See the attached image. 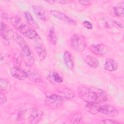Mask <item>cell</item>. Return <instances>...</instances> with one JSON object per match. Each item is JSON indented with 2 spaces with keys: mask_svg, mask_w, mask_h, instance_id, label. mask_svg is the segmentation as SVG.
<instances>
[{
  "mask_svg": "<svg viewBox=\"0 0 124 124\" xmlns=\"http://www.w3.org/2000/svg\"><path fill=\"white\" fill-rule=\"evenodd\" d=\"M12 37L14 41L18 45L22 50L23 60L26 65L31 66L34 63V59L27 43L23 37L16 32L13 33Z\"/></svg>",
  "mask_w": 124,
  "mask_h": 124,
  "instance_id": "6da1fadb",
  "label": "cell"
},
{
  "mask_svg": "<svg viewBox=\"0 0 124 124\" xmlns=\"http://www.w3.org/2000/svg\"><path fill=\"white\" fill-rule=\"evenodd\" d=\"M70 43L72 47L77 52H83L87 46L85 37L81 34L75 33L70 38Z\"/></svg>",
  "mask_w": 124,
  "mask_h": 124,
  "instance_id": "7a4b0ae2",
  "label": "cell"
},
{
  "mask_svg": "<svg viewBox=\"0 0 124 124\" xmlns=\"http://www.w3.org/2000/svg\"><path fill=\"white\" fill-rule=\"evenodd\" d=\"M79 97L85 102H97V97L93 88H89L86 87H80L78 89Z\"/></svg>",
  "mask_w": 124,
  "mask_h": 124,
  "instance_id": "3957f363",
  "label": "cell"
},
{
  "mask_svg": "<svg viewBox=\"0 0 124 124\" xmlns=\"http://www.w3.org/2000/svg\"><path fill=\"white\" fill-rule=\"evenodd\" d=\"M63 98L59 95L53 94L46 97L45 105L50 109H55L61 107L63 104Z\"/></svg>",
  "mask_w": 124,
  "mask_h": 124,
  "instance_id": "277c9868",
  "label": "cell"
},
{
  "mask_svg": "<svg viewBox=\"0 0 124 124\" xmlns=\"http://www.w3.org/2000/svg\"><path fill=\"white\" fill-rule=\"evenodd\" d=\"M24 36L30 39H36L39 37L38 34L35 30L25 23H23L17 30Z\"/></svg>",
  "mask_w": 124,
  "mask_h": 124,
  "instance_id": "5b68a950",
  "label": "cell"
},
{
  "mask_svg": "<svg viewBox=\"0 0 124 124\" xmlns=\"http://www.w3.org/2000/svg\"><path fill=\"white\" fill-rule=\"evenodd\" d=\"M50 13L53 16L57 18L58 19L63 21L69 24L72 25H76L77 24L76 21L75 20L69 17L61 11L56 10H52L50 11Z\"/></svg>",
  "mask_w": 124,
  "mask_h": 124,
  "instance_id": "8992f818",
  "label": "cell"
},
{
  "mask_svg": "<svg viewBox=\"0 0 124 124\" xmlns=\"http://www.w3.org/2000/svg\"><path fill=\"white\" fill-rule=\"evenodd\" d=\"M24 70L27 74V78L30 80L36 83H40L43 81V79L41 75L34 69L27 66V68Z\"/></svg>",
  "mask_w": 124,
  "mask_h": 124,
  "instance_id": "52a82bcc",
  "label": "cell"
},
{
  "mask_svg": "<svg viewBox=\"0 0 124 124\" xmlns=\"http://www.w3.org/2000/svg\"><path fill=\"white\" fill-rule=\"evenodd\" d=\"M99 112L111 117H115L119 115V111L115 108L108 104L101 105Z\"/></svg>",
  "mask_w": 124,
  "mask_h": 124,
  "instance_id": "ba28073f",
  "label": "cell"
},
{
  "mask_svg": "<svg viewBox=\"0 0 124 124\" xmlns=\"http://www.w3.org/2000/svg\"><path fill=\"white\" fill-rule=\"evenodd\" d=\"M32 9L36 16L41 20L47 21L49 20V16L43 7L39 5H32Z\"/></svg>",
  "mask_w": 124,
  "mask_h": 124,
  "instance_id": "9c48e42d",
  "label": "cell"
},
{
  "mask_svg": "<svg viewBox=\"0 0 124 124\" xmlns=\"http://www.w3.org/2000/svg\"><path fill=\"white\" fill-rule=\"evenodd\" d=\"M10 71L11 76L18 80H24L27 78L25 70L21 69L18 66H14L11 68Z\"/></svg>",
  "mask_w": 124,
  "mask_h": 124,
  "instance_id": "30bf717a",
  "label": "cell"
},
{
  "mask_svg": "<svg viewBox=\"0 0 124 124\" xmlns=\"http://www.w3.org/2000/svg\"><path fill=\"white\" fill-rule=\"evenodd\" d=\"M91 51L96 55H104L108 52V48L106 46L102 44L92 45L89 46Z\"/></svg>",
  "mask_w": 124,
  "mask_h": 124,
  "instance_id": "8fae6325",
  "label": "cell"
},
{
  "mask_svg": "<svg viewBox=\"0 0 124 124\" xmlns=\"http://www.w3.org/2000/svg\"><path fill=\"white\" fill-rule=\"evenodd\" d=\"M43 111L39 108H33L28 119V121L32 124H37L42 118Z\"/></svg>",
  "mask_w": 124,
  "mask_h": 124,
  "instance_id": "7c38bea8",
  "label": "cell"
},
{
  "mask_svg": "<svg viewBox=\"0 0 124 124\" xmlns=\"http://www.w3.org/2000/svg\"><path fill=\"white\" fill-rule=\"evenodd\" d=\"M34 47L40 60H44L47 55V52L44 45L38 42L35 44Z\"/></svg>",
  "mask_w": 124,
  "mask_h": 124,
  "instance_id": "4fadbf2b",
  "label": "cell"
},
{
  "mask_svg": "<svg viewBox=\"0 0 124 124\" xmlns=\"http://www.w3.org/2000/svg\"><path fill=\"white\" fill-rule=\"evenodd\" d=\"M58 92H59V95H60L62 98H64L67 100H71L75 97L74 92L69 88L64 86L60 87L58 89Z\"/></svg>",
  "mask_w": 124,
  "mask_h": 124,
  "instance_id": "5bb4252c",
  "label": "cell"
},
{
  "mask_svg": "<svg viewBox=\"0 0 124 124\" xmlns=\"http://www.w3.org/2000/svg\"><path fill=\"white\" fill-rule=\"evenodd\" d=\"M63 61L66 67L70 70L72 71L74 69V61L71 54L68 51H65L63 53Z\"/></svg>",
  "mask_w": 124,
  "mask_h": 124,
  "instance_id": "9a60e30c",
  "label": "cell"
},
{
  "mask_svg": "<svg viewBox=\"0 0 124 124\" xmlns=\"http://www.w3.org/2000/svg\"><path fill=\"white\" fill-rule=\"evenodd\" d=\"M100 105L97 102H88L85 105V109L92 114H96L99 112Z\"/></svg>",
  "mask_w": 124,
  "mask_h": 124,
  "instance_id": "2e32d148",
  "label": "cell"
},
{
  "mask_svg": "<svg viewBox=\"0 0 124 124\" xmlns=\"http://www.w3.org/2000/svg\"><path fill=\"white\" fill-rule=\"evenodd\" d=\"M0 34L4 41L7 43V44H9L10 43V38L8 32V26L2 21H1L0 23Z\"/></svg>",
  "mask_w": 124,
  "mask_h": 124,
  "instance_id": "e0dca14e",
  "label": "cell"
},
{
  "mask_svg": "<svg viewBox=\"0 0 124 124\" xmlns=\"http://www.w3.org/2000/svg\"><path fill=\"white\" fill-rule=\"evenodd\" d=\"M104 68L105 70L109 72L115 71L117 69V63L114 60L110 58H107L105 61Z\"/></svg>",
  "mask_w": 124,
  "mask_h": 124,
  "instance_id": "ac0fdd59",
  "label": "cell"
},
{
  "mask_svg": "<svg viewBox=\"0 0 124 124\" xmlns=\"http://www.w3.org/2000/svg\"><path fill=\"white\" fill-rule=\"evenodd\" d=\"M96 94L97 102L98 103L106 102L108 100L107 94L105 91L101 89L93 87Z\"/></svg>",
  "mask_w": 124,
  "mask_h": 124,
  "instance_id": "d6986e66",
  "label": "cell"
},
{
  "mask_svg": "<svg viewBox=\"0 0 124 124\" xmlns=\"http://www.w3.org/2000/svg\"><path fill=\"white\" fill-rule=\"evenodd\" d=\"M84 61L87 65L93 68H96L99 64V61L96 58L90 55L85 56L84 57Z\"/></svg>",
  "mask_w": 124,
  "mask_h": 124,
  "instance_id": "ffe728a7",
  "label": "cell"
},
{
  "mask_svg": "<svg viewBox=\"0 0 124 124\" xmlns=\"http://www.w3.org/2000/svg\"><path fill=\"white\" fill-rule=\"evenodd\" d=\"M24 14L28 24L31 27V28L35 29H38L39 28V25L37 22L33 19L31 15L29 12H25Z\"/></svg>",
  "mask_w": 124,
  "mask_h": 124,
  "instance_id": "44dd1931",
  "label": "cell"
},
{
  "mask_svg": "<svg viewBox=\"0 0 124 124\" xmlns=\"http://www.w3.org/2000/svg\"><path fill=\"white\" fill-rule=\"evenodd\" d=\"M51 82L55 83H61L63 82V78L61 75L57 72H51L48 77Z\"/></svg>",
  "mask_w": 124,
  "mask_h": 124,
  "instance_id": "7402d4cb",
  "label": "cell"
},
{
  "mask_svg": "<svg viewBox=\"0 0 124 124\" xmlns=\"http://www.w3.org/2000/svg\"><path fill=\"white\" fill-rule=\"evenodd\" d=\"M113 14L117 17H123L124 14V1L118 3L113 8Z\"/></svg>",
  "mask_w": 124,
  "mask_h": 124,
  "instance_id": "603a6c76",
  "label": "cell"
},
{
  "mask_svg": "<svg viewBox=\"0 0 124 124\" xmlns=\"http://www.w3.org/2000/svg\"><path fill=\"white\" fill-rule=\"evenodd\" d=\"M11 89V85L9 81L2 78H0V90L2 93H8Z\"/></svg>",
  "mask_w": 124,
  "mask_h": 124,
  "instance_id": "cb8c5ba5",
  "label": "cell"
},
{
  "mask_svg": "<svg viewBox=\"0 0 124 124\" xmlns=\"http://www.w3.org/2000/svg\"><path fill=\"white\" fill-rule=\"evenodd\" d=\"M48 37L50 42L53 45H56L57 42V36L55 31V28L53 27H51L48 31Z\"/></svg>",
  "mask_w": 124,
  "mask_h": 124,
  "instance_id": "d4e9b609",
  "label": "cell"
},
{
  "mask_svg": "<svg viewBox=\"0 0 124 124\" xmlns=\"http://www.w3.org/2000/svg\"><path fill=\"white\" fill-rule=\"evenodd\" d=\"M82 119V114L80 112H74L69 116V120L72 124H79Z\"/></svg>",
  "mask_w": 124,
  "mask_h": 124,
  "instance_id": "484cf974",
  "label": "cell"
},
{
  "mask_svg": "<svg viewBox=\"0 0 124 124\" xmlns=\"http://www.w3.org/2000/svg\"><path fill=\"white\" fill-rule=\"evenodd\" d=\"M10 21L13 26L17 30L24 23L21 19L18 16H14L12 17L10 19Z\"/></svg>",
  "mask_w": 124,
  "mask_h": 124,
  "instance_id": "4316f807",
  "label": "cell"
},
{
  "mask_svg": "<svg viewBox=\"0 0 124 124\" xmlns=\"http://www.w3.org/2000/svg\"><path fill=\"white\" fill-rule=\"evenodd\" d=\"M103 24L105 28H112L114 26L113 20H111L110 18H108L106 16H105L103 18Z\"/></svg>",
  "mask_w": 124,
  "mask_h": 124,
  "instance_id": "83f0119b",
  "label": "cell"
},
{
  "mask_svg": "<svg viewBox=\"0 0 124 124\" xmlns=\"http://www.w3.org/2000/svg\"><path fill=\"white\" fill-rule=\"evenodd\" d=\"M9 58L6 54L4 53H1L0 54V65H4L9 62Z\"/></svg>",
  "mask_w": 124,
  "mask_h": 124,
  "instance_id": "f1b7e54d",
  "label": "cell"
},
{
  "mask_svg": "<svg viewBox=\"0 0 124 124\" xmlns=\"http://www.w3.org/2000/svg\"><path fill=\"white\" fill-rule=\"evenodd\" d=\"M26 109H24V108H21L19 110V112L17 113V121H22L24 117H25V112H26Z\"/></svg>",
  "mask_w": 124,
  "mask_h": 124,
  "instance_id": "f546056e",
  "label": "cell"
},
{
  "mask_svg": "<svg viewBox=\"0 0 124 124\" xmlns=\"http://www.w3.org/2000/svg\"><path fill=\"white\" fill-rule=\"evenodd\" d=\"M100 123H102V124H120V122H119L117 121H115V120H113L109 119H107L102 120L100 122Z\"/></svg>",
  "mask_w": 124,
  "mask_h": 124,
  "instance_id": "4dcf8cb0",
  "label": "cell"
},
{
  "mask_svg": "<svg viewBox=\"0 0 124 124\" xmlns=\"http://www.w3.org/2000/svg\"><path fill=\"white\" fill-rule=\"evenodd\" d=\"M7 101V98L4 93L0 92V105L4 104Z\"/></svg>",
  "mask_w": 124,
  "mask_h": 124,
  "instance_id": "1f68e13d",
  "label": "cell"
},
{
  "mask_svg": "<svg viewBox=\"0 0 124 124\" xmlns=\"http://www.w3.org/2000/svg\"><path fill=\"white\" fill-rule=\"evenodd\" d=\"M83 25L84 26V27L88 29H93V25L92 23L88 21H84L82 23Z\"/></svg>",
  "mask_w": 124,
  "mask_h": 124,
  "instance_id": "d6a6232c",
  "label": "cell"
},
{
  "mask_svg": "<svg viewBox=\"0 0 124 124\" xmlns=\"http://www.w3.org/2000/svg\"><path fill=\"white\" fill-rule=\"evenodd\" d=\"M79 2L80 4L84 6H88L92 4V1L89 0H79Z\"/></svg>",
  "mask_w": 124,
  "mask_h": 124,
  "instance_id": "836d02e7",
  "label": "cell"
},
{
  "mask_svg": "<svg viewBox=\"0 0 124 124\" xmlns=\"http://www.w3.org/2000/svg\"><path fill=\"white\" fill-rule=\"evenodd\" d=\"M113 22H114V24H116L120 28H123V27H124V24H123V22L119 21L113 20Z\"/></svg>",
  "mask_w": 124,
  "mask_h": 124,
  "instance_id": "e575fe53",
  "label": "cell"
},
{
  "mask_svg": "<svg viewBox=\"0 0 124 124\" xmlns=\"http://www.w3.org/2000/svg\"><path fill=\"white\" fill-rule=\"evenodd\" d=\"M1 17L3 19L8 20L9 19V16L7 13H3L1 14Z\"/></svg>",
  "mask_w": 124,
  "mask_h": 124,
  "instance_id": "d590c367",
  "label": "cell"
},
{
  "mask_svg": "<svg viewBox=\"0 0 124 124\" xmlns=\"http://www.w3.org/2000/svg\"><path fill=\"white\" fill-rule=\"evenodd\" d=\"M55 2H57L58 3H60L61 4H66L68 2H69V1L67 0H58V1H55Z\"/></svg>",
  "mask_w": 124,
  "mask_h": 124,
  "instance_id": "8d00e7d4",
  "label": "cell"
},
{
  "mask_svg": "<svg viewBox=\"0 0 124 124\" xmlns=\"http://www.w3.org/2000/svg\"><path fill=\"white\" fill-rule=\"evenodd\" d=\"M46 2L47 3H49L50 4H54V3L55 2V1H54V0H51V1H46Z\"/></svg>",
  "mask_w": 124,
  "mask_h": 124,
  "instance_id": "74e56055",
  "label": "cell"
}]
</instances>
